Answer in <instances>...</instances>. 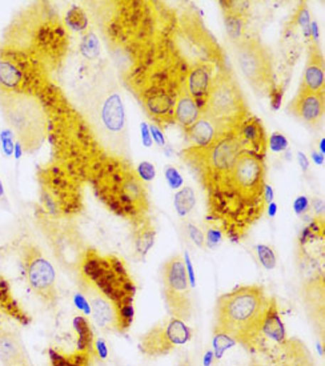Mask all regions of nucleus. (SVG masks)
Listing matches in <instances>:
<instances>
[{"instance_id": "1", "label": "nucleus", "mask_w": 325, "mask_h": 366, "mask_svg": "<svg viewBox=\"0 0 325 366\" xmlns=\"http://www.w3.org/2000/svg\"><path fill=\"white\" fill-rule=\"evenodd\" d=\"M68 45L67 27L53 3L35 1L21 9L3 32L0 55L21 68L27 94L39 97L63 65Z\"/></svg>"}, {"instance_id": "2", "label": "nucleus", "mask_w": 325, "mask_h": 366, "mask_svg": "<svg viewBox=\"0 0 325 366\" xmlns=\"http://www.w3.org/2000/svg\"><path fill=\"white\" fill-rule=\"evenodd\" d=\"M39 99L47 116L53 163L79 183L91 184L112 161L124 160L105 148L80 109L60 87L50 84Z\"/></svg>"}, {"instance_id": "3", "label": "nucleus", "mask_w": 325, "mask_h": 366, "mask_svg": "<svg viewBox=\"0 0 325 366\" xmlns=\"http://www.w3.org/2000/svg\"><path fill=\"white\" fill-rule=\"evenodd\" d=\"M78 279L95 323L107 330L127 333L135 316L137 289L126 262L88 247Z\"/></svg>"}, {"instance_id": "4", "label": "nucleus", "mask_w": 325, "mask_h": 366, "mask_svg": "<svg viewBox=\"0 0 325 366\" xmlns=\"http://www.w3.org/2000/svg\"><path fill=\"white\" fill-rule=\"evenodd\" d=\"M267 167L264 158L240 151L232 168L230 188L210 227L233 242L244 241L267 212L264 188Z\"/></svg>"}, {"instance_id": "5", "label": "nucleus", "mask_w": 325, "mask_h": 366, "mask_svg": "<svg viewBox=\"0 0 325 366\" xmlns=\"http://www.w3.org/2000/svg\"><path fill=\"white\" fill-rule=\"evenodd\" d=\"M74 103L105 148L115 156L132 161L126 108L114 73L97 71L78 90V100Z\"/></svg>"}, {"instance_id": "6", "label": "nucleus", "mask_w": 325, "mask_h": 366, "mask_svg": "<svg viewBox=\"0 0 325 366\" xmlns=\"http://www.w3.org/2000/svg\"><path fill=\"white\" fill-rule=\"evenodd\" d=\"M90 185L107 210L131 225L149 217L147 185L139 178L132 161H112Z\"/></svg>"}, {"instance_id": "7", "label": "nucleus", "mask_w": 325, "mask_h": 366, "mask_svg": "<svg viewBox=\"0 0 325 366\" xmlns=\"http://www.w3.org/2000/svg\"><path fill=\"white\" fill-rule=\"evenodd\" d=\"M270 297L262 285H242L218 297L215 326L235 343L248 348L262 330Z\"/></svg>"}, {"instance_id": "8", "label": "nucleus", "mask_w": 325, "mask_h": 366, "mask_svg": "<svg viewBox=\"0 0 325 366\" xmlns=\"http://www.w3.org/2000/svg\"><path fill=\"white\" fill-rule=\"evenodd\" d=\"M245 350L252 356V366H315L307 346L287 335L275 297H270L260 333Z\"/></svg>"}, {"instance_id": "9", "label": "nucleus", "mask_w": 325, "mask_h": 366, "mask_svg": "<svg viewBox=\"0 0 325 366\" xmlns=\"http://www.w3.org/2000/svg\"><path fill=\"white\" fill-rule=\"evenodd\" d=\"M200 115L215 124L221 139L235 136L243 123L251 116L242 85L228 64L215 73Z\"/></svg>"}, {"instance_id": "10", "label": "nucleus", "mask_w": 325, "mask_h": 366, "mask_svg": "<svg viewBox=\"0 0 325 366\" xmlns=\"http://www.w3.org/2000/svg\"><path fill=\"white\" fill-rule=\"evenodd\" d=\"M0 109L7 128L18 139L23 152L35 154L47 139V116L38 96L0 88Z\"/></svg>"}, {"instance_id": "11", "label": "nucleus", "mask_w": 325, "mask_h": 366, "mask_svg": "<svg viewBox=\"0 0 325 366\" xmlns=\"http://www.w3.org/2000/svg\"><path fill=\"white\" fill-rule=\"evenodd\" d=\"M42 210L58 219H73L84 210L82 183L50 163L38 171Z\"/></svg>"}, {"instance_id": "12", "label": "nucleus", "mask_w": 325, "mask_h": 366, "mask_svg": "<svg viewBox=\"0 0 325 366\" xmlns=\"http://www.w3.org/2000/svg\"><path fill=\"white\" fill-rule=\"evenodd\" d=\"M232 45L235 60L245 82L257 96H270L276 85L272 51L257 36H244Z\"/></svg>"}, {"instance_id": "13", "label": "nucleus", "mask_w": 325, "mask_h": 366, "mask_svg": "<svg viewBox=\"0 0 325 366\" xmlns=\"http://www.w3.org/2000/svg\"><path fill=\"white\" fill-rule=\"evenodd\" d=\"M36 219L56 260L67 271L78 272L88 249L80 232L70 219L53 217L42 210L36 215Z\"/></svg>"}, {"instance_id": "14", "label": "nucleus", "mask_w": 325, "mask_h": 366, "mask_svg": "<svg viewBox=\"0 0 325 366\" xmlns=\"http://www.w3.org/2000/svg\"><path fill=\"white\" fill-rule=\"evenodd\" d=\"M161 288L169 316L183 323H189L193 314V301L187 269L179 254L169 257L163 264Z\"/></svg>"}, {"instance_id": "15", "label": "nucleus", "mask_w": 325, "mask_h": 366, "mask_svg": "<svg viewBox=\"0 0 325 366\" xmlns=\"http://www.w3.org/2000/svg\"><path fill=\"white\" fill-rule=\"evenodd\" d=\"M21 259L26 280L32 292L48 308H56L59 294L56 289V272L39 247L32 242L23 244Z\"/></svg>"}, {"instance_id": "16", "label": "nucleus", "mask_w": 325, "mask_h": 366, "mask_svg": "<svg viewBox=\"0 0 325 366\" xmlns=\"http://www.w3.org/2000/svg\"><path fill=\"white\" fill-rule=\"evenodd\" d=\"M192 338V329L178 318L169 317L166 321L152 326L142 335L139 350L149 358L164 357L179 346L187 344Z\"/></svg>"}, {"instance_id": "17", "label": "nucleus", "mask_w": 325, "mask_h": 366, "mask_svg": "<svg viewBox=\"0 0 325 366\" xmlns=\"http://www.w3.org/2000/svg\"><path fill=\"white\" fill-rule=\"evenodd\" d=\"M297 267L300 273L302 294L311 314L319 317L323 323L324 318V271L320 262L307 252L305 245H299L297 249Z\"/></svg>"}, {"instance_id": "18", "label": "nucleus", "mask_w": 325, "mask_h": 366, "mask_svg": "<svg viewBox=\"0 0 325 366\" xmlns=\"http://www.w3.org/2000/svg\"><path fill=\"white\" fill-rule=\"evenodd\" d=\"M233 137L238 140L242 151L250 152L260 158H265L268 151V136L265 127L259 117L250 116Z\"/></svg>"}, {"instance_id": "19", "label": "nucleus", "mask_w": 325, "mask_h": 366, "mask_svg": "<svg viewBox=\"0 0 325 366\" xmlns=\"http://www.w3.org/2000/svg\"><path fill=\"white\" fill-rule=\"evenodd\" d=\"M288 112L307 126L317 128L324 117V92L294 95L288 104Z\"/></svg>"}, {"instance_id": "20", "label": "nucleus", "mask_w": 325, "mask_h": 366, "mask_svg": "<svg viewBox=\"0 0 325 366\" xmlns=\"http://www.w3.org/2000/svg\"><path fill=\"white\" fill-rule=\"evenodd\" d=\"M324 92V58L317 43H309L308 58L297 94Z\"/></svg>"}, {"instance_id": "21", "label": "nucleus", "mask_w": 325, "mask_h": 366, "mask_svg": "<svg viewBox=\"0 0 325 366\" xmlns=\"http://www.w3.org/2000/svg\"><path fill=\"white\" fill-rule=\"evenodd\" d=\"M225 31L232 43L239 42L245 36L248 24V3L245 1H220Z\"/></svg>"}, {"instance_id": "22", "label": "nucleus", "mask_w": 325, "mask_h": 366, "mask_svg": "<svg viewBox=\"0 0 325 366\" xmlns=\"http://www.w3.org/2000/svg\"><path fill=\"white\" fill-rule=\"evenodd\" d=\"M218 70L219 68L200 64L189 71L188 77H187V90H188L191 97L193 99V102L199 107L200 114L206 105L211 82Z\"/></svg>"}, {"instance_id": "23", "label": "nucleus", "mask_w": 325, "mask_h": 366, "mask_svg": "<svg viewBox=\"0 0 325 366\" xmlns=\"http://www.w3.org/2000/svg\"><path fill=\"white\" fill-rule=\"evenodd\" d=\"M0 312L18 321L21 325H28L31 317L21 308V303L14 297L9 280L0 274Z\"/></svg>"}, {"instance_id": "24", "label": "nucleus", "mask_w": 325, "mask_h": 366, "mask_svg": "<svg viewBox=\"0 0 325 366\" xmlns=\"http://www.w3.org/2000/svg\"><path fill=\"white\" fill-rule=\"evenodd\" d=\"M132 227H134L132 239H134L135 254H137V257H139V260L143 262L146 259L148 252L151 251V248L155 244L158 230L149 217L137 222Z\"/></svg>"}, {"instance_id": "25", "label": "nucleus", "mask_w": 325, "mask_h": 366, "mask_svg": "<svg viewBox=\"0 0 325 366\" xmlns=\"http://www.w3.org/2000/svg\"><path fill=\"white\" fill-rule=\"evenodd\" d=\"M200 117L199 107L191 97L187 85L179 92L175 108H174V120L184 131L192 126Z\"/></svg>"}, {"instance_id": "26", "label": "nucleus", "mask_w": 325, "mask_h": 366, "mask_svg": "<svg viewBox=\"0 0 325 366\" xmlns=\"http://www.w3.org/2000/svg\"><path fill=\"white\" fill-rule=\"evenodd\" d=\"M184 132L188 137L189 141L192 143V146H207L221 140L218 128L207 117L201 115Z\"/></svg>"}, {"instance_id": "27", "label": "nucleus", "mask_w": 325, "mask_h": 366, "mask_svg": "<svg viewBox=\"0 0 325 366\" xmlns=\"http://www.w3.org/2000/svg\"><path fill=\"white\" fill-rule=\"evenodd\" d=\"M24 356H27V353L21 337L7 329H0V362L3 366Z\"/></svg>"}, {"instance_id": "28", "label": "nucleus", "mask_w": 325, "mask_h": 366, "mask_svg": "<svg viewBox=\"0 0 325 366\" xmlns=\"http://www.w3.org/2000/svg\"><path fill=\"white\" fill-rule=\"evenodd\" d=\"M50 357H51L53 366H91L96 353L84 352L79 349H76L74 353H59L51 349Z\"/></svg>"}, {"instance_id": "29", "label": "nucleus", "mask_w": 325, "mask_h": 366, "mask_svg": "<svg viewBox=\"0 0 325 366\" xmlns=\"http://www.w3.org/2000/svg\"><path fill=\"white\" fill-rule=\"evenodd\" d=\"M299 27L302 28V31L304 33L305 38L309 39L311 38V23H309V11H308V4L305 1H300L297 10L294 12L292 19L287 24L285 32H294V28Z\"/></svg>"}, {"instance_id": "30", "label": "nucleus", "mask_w": 325, "mask_h": 366, "mask_svg": "<svg viewBox=\"0 0 325 366\" xmlns=\"http://www.w3.org/2000/svg\"><path fill=\"white\" fill-rule=\"evenodd\" d=\"M63 21L67 28H71L75 32H85L90 26L87 12L79 6L71 7L70 11L65 14Z\"/></svg>"}, {"instance_id": "31", "label": "nucleus", "mask_w": 325, "mask_h": 366, "mask_svg": "<svg viewBox=\"0 0 325 366\" xmlns=\"http://www.w3.org/2000/svg\"><path fill=\"white\" fill-rule=\"evenodd\" d=\"M323 239H324V219L323 216H317L302 232L299 245L307 247L311 241L323 240Z\"/></svg>"}, {"instance_id": "32", "label": "nucleus", "mask_w": 325, "mask_h": 366, "mask_svg": "<svg viewBox=\"0 0 325 366\" xmlns=\"http://www.w3.org/2000/svg\"><path fill=\"white\" fill-rule=\"evenodd\" d=\"M196 204L193 189L184 187L180 189L175 196V208L180 217H186Z\"/></svg>"}, {"instance_id": "33", "label": "nucleus", "mask_w": 325, "mask_h": 366, "mask_svg": "<svg viewBox=\"0 0 325 366\" xmlns=\"http://www.w3.org/2000/svg\"><path fill=\"white\" fill-rule=\"evenodd\" d=\"M80 53L85 59L95 60L100 55V42L94 31H87L82 38Z\"/></svg>"}, {"instance_id": "34", "label": "nucleus", "mask_w": 325, "mask_h": 366, "mask_svg": "<svg viewBox=\"0 0 325 366\" xmlns=\"http://www.w3.org/2000/svg\"><path fill=\"white\" fill-rule=\"evenodd\" d=\"M257 249V257L262 262V267L268 271H272L276 268V254L273 252L272 248L270 245H264L260 244L256 247Z\"/></svg>"}, {"instance_id": "35", "label": "nucleus", "mask_w": 325, "mask_h": 366, "mask_svg": "<svg viewBox=\"0 0 325 366\" xmlns=\"http://www.w3.org/2000/svg\"><path fill=\"white\" fill-rule=\"evenodd\" d=\"M14 139H15V136H14V134L11 132L9 128L1 129V132H0V143H1V151H3L4 156L11 157L14 155V146H15Z\"/></svg>"}, {"instance_id": "36", "label": "nucleus", "mask_w": 325, "mask_h": 366, "mask_svg": "<svg viewBox=\"0 0 325 366\" xmlns=\"http://www.w3.org/2000/svg\"><path fill=\"white\" fill-rule=\"evenodd\" d=\"M215 332V349H216V353H218V358H220L225 348H230V346L235 344V341L230 338L228 335L221 333L219 330H213Z\"/></svg>"}, {"instance_id": "37", "label": "nucleus", "mask_w": 325, "mask_h": 366, "mask_svg": "<svg viewBox=\"0 0 325 366\" xmlns=\"http://www.w3.org/2000/svg\"><path fill=\"white\" fill-rule=\"evenodd\" d=\"M137 175H139V178H142L144 183H148V181L154 180L155 175H156L155 167H154L149 161L140 163L137 167Z\"/></svg>"}, {"instance_id": "38", "label": "nucleus", "mask_w": 325, "mask_h": 366, "mask_svg": "<svg viewBox=\"0 0 325 366\" xmlns=\"http://www.w3.org/2000/svg\"><path fill=\"white\" fill-rule=\"evenodd\" d=\"M186 227H187L189 239L195 242L196 247L203 248L206 245V237H204L203 230H200L199 227H196L195 224H192V222H187Z\"/></svg>"}, {"instance_id": "39", "label": "nucleus", "mask_w": 325, "mask_h": 366, "mask_svg": "<svg viewBox=\"0 0 325 366\" xmlns=\"http://www.w3.org/2000/svg\"><path fill=\"white\" fill-rule=\"evenodd\" d=\"M268 146L272 149L273 152H283L284 149H287V146H288V140L282 134L275 132L272 136L268 139Z\"/></svg>"}, {"instance_id": "40", "label": "nucleus", "mask_w": 325, "mask_h": 366, "mask_svg": "<svg viewBox=\"0 0 325 366\" xmlns=\"http://www.w3.org/2000/svg\"><path fill=\"white\" fill-rule=\"evenodd\" d=\"M166 178L171 188L178 189L183 185V178L180 176L178 169L174 167L166 168Z\"/></svg>"}, {"instance_id": "41", "label": "nucleus", "mask_w": 325, "mask_h": 366, "mask_svg": "<svg viewBox=\"0 0 325 366\" xmlns=\"http://www.w3.org/2000/svg\"><path fill=\"white\" fill-rule=\"evenodd\" d=\"M284 91L285 90H284L283 85H275L271 94L268 96L271 99V107H272L273 111H277L280 108L282 100H283Z\"/></svg>"}, {"instance_id": "42", "label": "nucleus", "mask_w": 325, "mask_h": 366, "mask_svg": "<svg viewBox=\"0 0 325 366\" xmlns=\"http://www.w3.org/2000/svg\"><path fill=\"white\" fill-rule=\"evenodd\" d=\"M206 237V242H207V245L211 247V248H213V247H218L219 244H220L221 237H223V235H221L220 230H216V228H213V227H208V230H207V236H204Z\"/></svg>"}, {"instance_id": "43", "label": "nucleus", "mask_w": 325, "mask_h": 366, "mask_svg": "<svg viewBox=\"0 0 325 366\" xmlns=\"http://www.w3.org/2000/svg\"><path fill=\"white\" fill-rule=\"evenodd\" d=\"M308 207H309V200L307 199L305 196H300L294 200V210L297 215L305 213L308 210Z\"/></svg>"}, {"instance_id": "44", "label": "nucleus", "mask_w": 325, "mask_h": 366, "mask_svg": "<svg viewBox=\"0 0 325 366\" xmlns=\"http://www.w3.org/2000/svg\"><path fill=\"white\" fill-rule=\"evenodd\" d=\"M149 132H151V136L154 137V140L156 141V144H159L160 146H164L166 140H164L163 132L160 131V128H159V127L155 126V124H152V126L149 127Z\"/></svg>"}, {"instance_id": "45", "label": "nucleus", "mask_w": 325, "mask_h": 366, "mask_svg": "<svg viewBox=\"0 0 325 366\" xmlns=\"http://www.w3.org/2000/svg\"><path fill=\"white\" fill-rule=\"evenodd\" d=\"M142 129V137H143V144L146 146H152V137H151V132H149V127L146 123H142L140 126Z\"/></svg>"}, {"instance_id": "46", "label": "nucleus", "mask_w": 325, "mask_h": 366, "mask_svg": "<svg viewBox=\"0 0 325 366\" xmlns=\"http://www.w3.org/2000/svg\"><path fill=\"white\" fill-rule=\"evenodd\" d=\"M297 160H299V163H300L302 169H303L304 172H307L308 167H309V163H308V158H307V156H305L303 152H299V154H297Z\"/></svg>"}, {"instance_id": "47", "label": "nucleus", "mask_w": 325, "mask_h": 366, "mask_svg": "<svg viewBox=\"0 0 325 366\" xmlns=\"http://www.w3.org/2000/svg\"><path fill=\"white\" fill-rule=\"evenodd\" d=\"M7 366H32L31 362L28 361V357L24 356L21 357V358H18L16 361H14V362H11Z\"/></svg>"}, {"instance_id": "48", "label": "nucleus", "mask_w": 325, "mask_h": 366, "mask_svg": "<svg viewBox=\"0 0 325 366\" xmlns=\"http://www.w3.org/2000/svg\"><path fill=\"white\" fill-rule=\"evenodd\" d=\"M21 155H23V146H21V143H15V146H14V156L16 160H19L21 158Z\"/></svg>"}, {"instance_id": "49", "label": "nucleus", "mask_w": 325, "mask_h": 366, "mask_svg": "<svg viewBox=\"0 0 325 366\" xmlns=\"http://www.w3.org/2000/svg\"><path fill=\"white\" fill-rule=\"evenodd\" d=\"M312 157H314V160H315L316 163H317V164H320V166L324 163V155H323V154H317V152H314Z\"/></svg>"}, {"instance_id": "50", "label": "nucleus", "mask_w": 325, "mask_h": 366, "mask_svg": "<svg viewBox=\"0 0 325 366\" xmlns=\"http://www.w3.org/2000/svg\"><path fill=\"white\" fill-rule=\"evenodd\" d=\"M4 196V187H3V183L0 180V199Z\"/></svg>"}, {"instance_id": "51", "label": "nucleus", "mask_w": 325, "mask_h": 366, "mask_svg": "<svg viewBox=\"0 0 325 366\" xmlns=\"http://www.w3.org/2000/svg\"><path fill=\"white\" fill-rule=\"evenodd\" d=\"M179 366H191V364H189L188 360H186V361L180 362V364H179Z\"/></svg>"}, {"instance_id": "52", "label": "nucleus", "mask_w": 325, "mask_h": 366, "mask_svg": "<svg viewBox=\"0 0 325 366\" xmlns=\"http://www.w3.org/2000/svg\"><path fill=\"white\" fill-rule=\"evenodd\" d=\"M320 146H321V152H323V155H324V139L321 140V144H320Z\"/></svg>"}, {"instance_id": "53", "label": "nucleus", "mask_w": 325, "mask_h": 366, "mask_svg": "<svg viewBox=\"0 0 325 366\" xmlns=\"http://www.w3.org/2000/svg\"><path fill=\"white\" fill-rule=\"evenodd\" d=\"M1 317H3V314L0 312V329H3V328H1Z\"/></svg>"}]
</instances>
